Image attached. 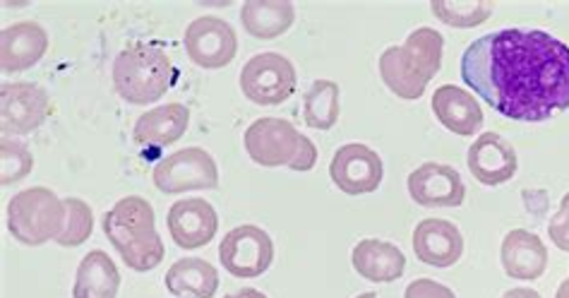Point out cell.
<instances>
[{
	"label": "cell",
	"mask_w": 569,
	"mask_h": 298,
	"mask_svg": "<svg viewBox=\"0 0 569 298\" xmlns=\"http://www.w3.org/2000/svg\"><path fill=\"white\" fill-rule=\"evenodd\" d=\"M461 80L492 111L543 123L569 109V47L543 29H498L461 53Z\"/></svg>",
	"instance_id": "6da1fadb"
},
{
	"label": "cell",
	"mask_w": 569,
	"mask_h": 298,
	"mask_svg": "<svg viewBox=\"0 0 569 298\" xmlns=\"http://www.w3.org/2000/svg\"><path fill=\"white\" fill-rule=\"evenodd\" d=\"M103 234L118 256L134 272H152L161 265L167 248L157 231L154 207L142 196H128L118 200L103 215Z\"/></svg>",
	"instance_id": "7a4b0ae2"
},
{
	"label": "cell",
	"mask_w": 569,
	"mask_h": 298,
	"mask_svg": "<svg viewBox=\"0 0 569 298\" xmlns=\"http://www.w3.org/2000/svg\"><path fill=\"white\" fill-rule=\"evenodd\" d=\"M445 37L432 27H418L399 47L382 51L378 68L387 89L399 99H421L428 82L442 68Z\"/></svg>",
	"instance_id": "3957f363"
},
{
	"label": "cell",
	"mask_w": 569,
	"mask_h": 298,
	"mask_svg": "<svg viewBox=\"0 0 569 298\" xmlns=\"http://www.w3.org/2000/svg\"><path fill=\"white\" fill-rule=\"evenodd\" d=\"M111 74L118 97L134 107H147L167 97L178 70L161 43L132 41L116 56Z\"/></svg>",
	"instance_id": "277c9868"
},
{
	"label": "cell",
	"mask_w": 569,
	"mask_h": 298,
	"mask_svg": "<svg viewBox=\"0 0 569 298\" xmlns=\"http://www.w3.org/2000/svg\"><path fill=\"white\" fill-rule=\"evenodd\" d=\"M66 229L63 200L47 186L27 188L8 202V231L22 246H43L56 241Z\"/></svg>",
	"instance_id": "5b68a950"
},
{
	"label": "cell",
	"mask_w": 569,
	"mask_h": 298,
	"mask_svg": "<svg viewBox=\"0 0 569 298\" xmlns=\"http://www.w3.org/2000/svg\"><path fill=\"white\" fill-rule=\"evenodd\" d=\"M296 85V66L274 51L254 53L241 70V92L258 107H279L293 97Z\"/></svg>",
	"instance_id": "8992f818"
},
{
	"label": "cell",
	"mask_w": 569,
	"mask_h": 298,
	"mask_svg": "<svg viewBox=\"0 0 569 298\" xmlns=\"http://www.w3.org/2000/svg\"><path fill=\"white\" fill-rule=\"evenodd\" d=\"M157 190L167 196H181L190 190H214L219 188V167L214 157L202 147H186L159 159L152 171Z\"/></svg>",
	"instance_id": "52a82bcc"
},
{
	"label": "cell",
	"mask_w": 569,
	"mask_h": 298,
	"mask_svg": "<svg viewBox=\"0 0 569 298\" xmlns=\"http://www.w3.org/2000/svg\"><path fill=\"white\" fill-rule=\"evenodd\" d=\"M308 136H301L298 128L287 118L264 116L252 121L243 136L248 157L264 169L291 167Z\"/></svg>",
	"instance_id": "ba28073f"
},
{
	"label": "cell",
	"mask_w": 569,
	"mask_h": 298,
	"mask_svg": "<svg viewBox=\"0 0 569 298\" xmlns=\"http://www.w3.org/2000/svg\"><path fill=\"white\" fill-rule=\"evenodd\" d=\"M219 260L231 277H262L274 262V241L264 229L254 227V224H243V227H236L223 236Z\"/></svg>",
	"instance_id": "9c48e42d"
},
{
	"label": "cell",
	"mask_w": 569,
	"mask_h": 298,
	"mask_svg": "<svg viewBox=\"0 0 569 298\" xmlns=\"http://www.w3.org/2000/svg\"><path fill=\"white\" fill-rule=\"evenodd\" d=\"M53 103L37 82H8L0 89V130L3 138L29 136L47 123Z\"/></svg>",
	"instance_id": "30bf717a"
},
{
	"label": "cell",
	"mask_w": 569,
	"mask_h": 298,
	"mask_svg": "<svg viewBox=\"0 0 569 298\" xmlns=\"http://www.w3.org/2000/svg\"><path fill=\"white\" fill-rule=\"evenodd\" d=\"M329 178L347 196L376 192L385 178V163L376 149L363 142L341 145L329 161Z\"/></svg>",
	"instance_id": "8fae6325"
},
{
	"label": "cell",
	"mask_w": 569,
	"mask_h": 298,
	"mask_svg": "<svg viewBox=\"0 0 569 298\" xmlns=\"http://www.w3.org/2000/svg\"><path fill=\"white\" fill-rule=\"evenodd\" d=\"M183 43L190 61L204 70L229 66L238 53V37L233 27L227 20L214 18V14L192 20L186 29Z\"/></svg>",
	"instance_id": "7c38bea8"
},
{
	"label": "cell",
	"mask_w": 569,
	"mask_h": 298,
	"mask_svg": "<svg viewBox=\"0 0 569 298\" xmlns=\"http://www.w3.org/2000/svg\"><path fill=\"white\" fill-rule=\"evenodd\" d=\"M167 227L178 248L198 250L212 244V238L219 231V215L214 205L204 198H186L171 205Z\"/></svg>",
	"instance_id": "4fadbf2b"
},
{
	"label": "cell",
	"mask_w": 569,
	"mask_h": 298,
	"mask_svg": "<svg viewBox=\"0 0 569 298\" xmlns=\"http://www.w3.org/2000/svg\"><path fill=\"white\" fill-rule=\"evenodd\" d=\"M409 196L421 207H459L467 198V186L455 167L426 161L409 173Z\"/></svg>",
	"instance_id": "5bb4252c"
},
{
	"label": "cell",
	"mask_w": 569,
	"mask_h": 298,
	"mask_svg": "<svg viewBox=\"0 0 569 298\" xmlns=\"http://www.w3.org/2000/svg\"><path fill=\"white\" fill-rule=\"evenodd\" d=\"M467 167L478 183L502 186L517 176L519 159L512 142H507L498 132L490 130L478 136L469 147Z\"/></svg>",
	"instance_id": "9a60e30c"
},
{
	"label": "cell",
	"mask_w": 569,
	"mask_h": 298,
	"mask_svg": "<svg viewBox=\"0 0 569 298\" xmlns=\"http://www.w3.org/2000/svg\"><path fill=\"white\" fill-rule=\"evenodd\" d=\"M411 244L416 258L430 267H438V270L457 265L463 256V236L457 224L449 219L428 217L418 221Z\"/></svg>",
	"instance_id": "2e32d148"
},
{
	"label": "cell",
	"mask_w": 569,
	"mask_h": 298,
	"mask_svg": "<svg viewBox=\"0 0 569 298\" xmlns=\"http://www.w3.org/2000/svg\"><path fill=\"white\" fill-rule=\"evenodd\" d=\"M49 51V32L39 22L22 20L0 32V68L6 74L34 68Z\"/></svg>",
	"instance_id": "e0dca14e"
},
{
	"label": "cell",
	"mask_w": 569,
	"mask_h": 298,
	"mask_svg": "<svg viewBox=\"0 0 569 298\" xmlns=\"http://www.w3.org/2000/svg\"><path fill=\"white\" fill-rule=\"evenodd\" d=\"M500 262L507 277L519 281L541 279L548 270V248L538 234L512 229L502 238Z\"/></svg>",
	"instance_id": "ac0fdd59"
},
{
	"label": "cell",
	"mask_w": 569,
	"mask_h": 298,
	"mask_svg": "<svg viewBox=\"0 0 569 298\" xmlns=\"http://www.w3.org/2000/svg\"><path fill=\"white\" fill-rule=\"evenodd\" d=\"M432 113L438 121L459 138H473L483 128V109L478 99L457 85H442L432 95Z\"/></svg>",
	"instance_id": "d6986e66"
},
{
	"label": "cell",
	"mask_w": 569,
	"mask_h": 298,
	"mask_svg": "<svg viewBox=\"0 0 569 298\" xmlns=\"http://www.w3.org/2000/svg\"><path fill=\"white\" fill-rule=\"evenodd\" d=\"M353 270L376 285H392L407 272V256L382 238H363L351 250Z\"/></svg>",
	"instance_id": "ffe728a7"
},
{
	"label": "cell",
	"mask_w": 569,
	"mask_h": 298,
	"mask_svg": "<svg viewBox=\"0 0 569 298\" xmlns=\"http://www.w3.org/2000/svg\"><path fill=\"white\" fill-rule=\"evenodd\" d=\"M190 126V109L183 103H163V107L149 109L134 123L132 138L142 147H169L186 136Z\"/></svg>",
	"instance_id": "44dd1931"
},
{
	"label": "cell",
	"mask_w": 569,
	"mask_h": 298,
	"mask_svg": "<svg viewBox=\"0 0 569 298\" xmlns=\"http://www.w3.org/2000/svg\"><path fill=\"white\" fill-rule=\"evenodd\" d=\"M121 289V272L107 250H89L74 275L72 298H116Z\"/></svg>",
	"instance_id": "7402d4cb"
},
{
	"label": "cell",
	"mask_w": 569,
	"mask_h": 298,
	"mask_svg": "<svg viewBox=\"0 0 569 298\" xmlns=\"http://www.w3.org/2000/svg\"><path fill=\"white\" fill-rule=\"evenodd\" d=\"M243 29L254 39H277L287 34L296 22L291 0H246L241 8Z\"/></svg>",
	"instance_id": "603a6c76"
},
{
	"label": "cell",
	"mask_w": 569,
	"mask_h": 298,
	"mask_svg": "<svg viewBox=\"0 0 569 298\" xmlns=\"http://www.w3.org/2000/svg\"><path fill=\"white\" fill-rule=\"evenodd\" d=\"M163 285L173 296L181 298H214L219 289V272L212 262L202 258H181L169 267Z\"/></svg>",
	"instance_id": "cb8c5ba5"
},
{
	"label": "cell",
	"mask_w": 569,
	"mask_h": 298,
	"mask_svg": "<svg viewBox=\"0 0 569 298\" xmlns=\"http://www.w3.org/2000/svg\"><path fill=\"white\" fill-rule=\"evenodd\" d=\"M341 113V89L335 80H316L303 95V121L312 130H332Z\"/></svg>",
	"instance_id": "d4e9b609"
},
{
	"label": "cell",
	"mask_w": 569,
	"mask_h": 298,
	"mask_svg": "<svg viewBox=\"0 0 569 298\" xmlns=\"http://www.w3.org/2000/svg\"><path fill=\"white\" fill-rule=\"evenodd\" d=\"M430 10L447 27L471 29L490 18L496 0H432Z\"/></svg>",
	"instance_id": "484cf974"
},
{
	"label": "cell",
	"mask_w": 569,
	"mask_h": 298,
	"mask_svg": "<svg viewBox=\"0 0 569 298\" xmlns=\"http://www.w3.org/2000/svg\"><path fill=\"white\" fill-rule=\"evenodd\" d=\"M66 207V229L56 238V244L61 248H78L94 231V215L82 198H63Z\"/></svg>",
	"instance_id": "4316f807"
},
{
	"label": "cell",
	"mask_w": 569,
	"mask_h": 298,
	"mask_svg": "<svg viewBox=\"0 0 569 298\" xmlns=\"http://www.w3.org/2000/svg\"><path fill=\"white\" fill-rule=\"evenodd\" d=\"M32 149L14 138H3V142H0V181H3V186L24 181V178L32 173Z\"/></svg>",
	"instance_id": "83f0119b"
},
{
	"label": "cell",
	"mask_w": 569,
	"mask_h": 298,
	"mask_svg": "<svg viewBox=\"0 0 569 298\" xmlns=\"http://www.w3.org/2000/svg\"><path fill=\"white\" fill-rule=\"evenodd\" d=\"M548 234L552 244H556L560 250L569 252V192L560 200L558 212L552 215L548 224Z\"/></svg>",
	"instance_id": "f1b7e54d"
},
{
	"label": "cell",
	"mask_w": 569,
	"mask_h": 298,
	"mask_svg": "<svg viewBox=\"0 0 569 298\" xmlns=\"http://www.w3.org/2000/svg\"><path fill=\"white\" fill-rule=\"evenodd\" d=\"M403 298H457V294L440 285L436 279H413L411 285L403 291Z\"/></svg>",
	"instance_id": "f546056e"
},
{
	"label": "cell",
	"mask_w": 569,
	"mask_h": 298,
	"mask_svg": "<svg viewBox=\"0 0 569 298\" xmlns=\"http://www.w3.org/2000/svg\"><path fill=\"white\" fill-rule=\"evenodd\" d=\"M502 298H541L536 289H527V287H519V289H509L502 294Z\"/></svg>",
	"instance_id": "4dcf8cb0"
},
{
	"label": "cell",
	"mask_w": 569,
	"mask_h": 298,
	"mask_svg": "<svg viewBox=\"0 0 569 298\" xmlns=\"http://www.w3.org/2000/svg\"><path fill=\"white\" fill-rule=\"evenodd\" d=\"M223 298H267L260 289H238L233 294H227Z\"/></svg>",
	"instance_id": "1f68e13d"
},
{
	"label": "cell",
	"mask_w": 569,
	"mask_h": 298,
	"mask_svg": "<svg viewBox=\"0 0 569 298\" xmlns=\"http://www.w3.org/2000/svg\"><path fill=\"white\" fill-rule=\"evenodd\" d=\"M556 298H569V277L560 281V287L556 291Z\"/></svg>",
	"instance_id": "d6a6232c"
},
{
	"label": "cell",
	"mask_w": 569,
	"mask_h": 298,
	"mask_svg": "<svg viewBox=\"0 0 569 298\" xmlns=\"http://www.w3.org/2000/svg\"><path fill=\"white\" fill-rule=\"evenodd\" d=\"M356 298H378V294L376 291H366V294H358Z\"/></svg>",
	"instance_id": "836d02e7"
}]
</instances>
